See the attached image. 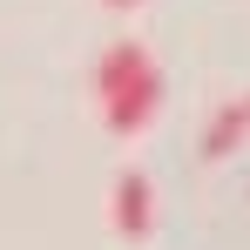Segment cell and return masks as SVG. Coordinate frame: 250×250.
Masks as SVG:
<instances>
[{"mask_svg": "<svg viewBox=\"0 0 250 250\" xmlns=\"http://www.w3.org/2000/svg\"><path fill=\"white\" fill-rule=\"evenodd\" d=\"M244 115H250V102H244Z\"/></svg>", "mask_w": 250, "mask_h": 250, "instance_id": "cell-6", "label": "cell"}, {"mask_svg": "<svg viewBox=\"0 0 250 250\" xmlns=\"http://www.w3.org/2000/svg\"><path fill=\"white\" fill-rule=\"evenodd\" d=\"M108 7H142V0H108Z\"/></svg>", "mask_w": 250, "mask_h": 250, "instance_id": "cell-5", "label": "cell"}, {"mask_svg": "<svg viewBox=\"0 0 250 250\" xmlns=\"http://www.w3.org/2000/svg\"><path fill=\"white\" fill-rule=\"evenodd\" d=\"M142 68H149L142 41H115L108 54H102V61H95V95H102V102H115V95H122V88L135 82Z\"/></svg>", "mask_w": 250, "mask_h": 250, "instance_id": "cell-3", "label": "cell"}, {"mask_svg": "<svg viewBox=\"0 0 250 250\" xmlns=\"http://www.w3.org/2000/svg\"><path fill=\"white\" fill-rule=\"evenodd\" d=\"M149 223H156V189H149V176L142 169H122V183H115V237H149Z\"/></svg>", "mask_w": 250, "mask_h": 250, "instance_id": "cell-2", "label": "cell"}, {"mask_svg": "<svg viewBox=\"0 0 250 250\" xmlns=\"http://www.w3.org/2000/svg\"><path fill=\"white\" fill-rule=\"evenodd\" d=\"M102 108H108V128H115V135H142V122H156V108H163V75H156V61H149L115 102H102Z\"/></svg>", "mask_w": 250, "mask_h": 250, "instance_id": "cell-1", "label": "cell"}, {"mask_svg": "<svg viewBox=\"0 0 250 250\" xmlns=\"http://www.w3.org/2000/svg\"><path fill=\"white\" fill-rule=\"evenodd\" d=\"M244 135H250V115H244V102H230L216 122H209V135H203V156L209 163H230L237 149H244Z\"/></svg>", "mask_w": 250, "mask_h": 250, "instance_id": "cell-4", "label": "cell"}]
</instances>
